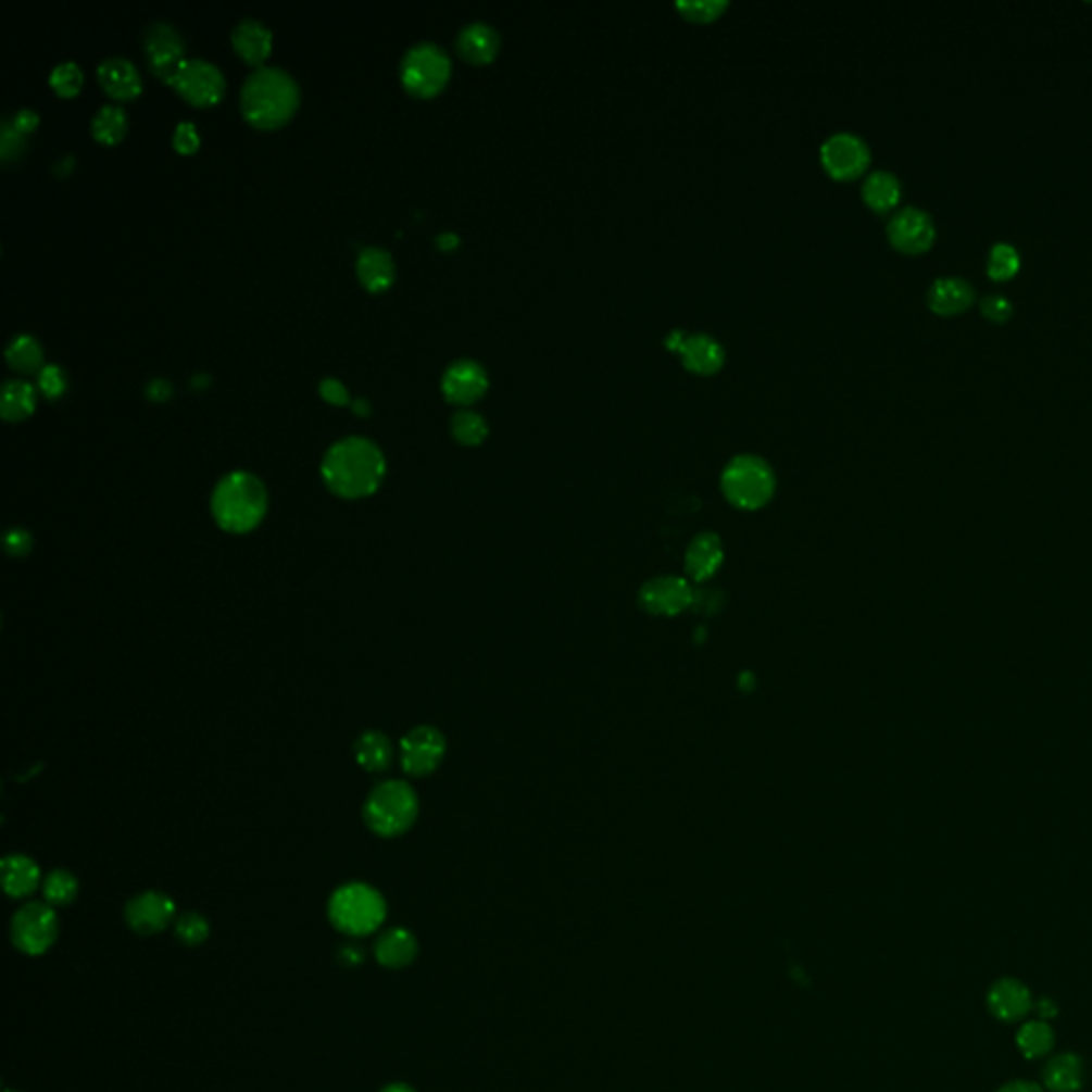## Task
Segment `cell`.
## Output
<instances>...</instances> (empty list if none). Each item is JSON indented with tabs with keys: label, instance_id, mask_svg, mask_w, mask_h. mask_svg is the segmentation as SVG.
<instances>
[{
	"label": "cell",
	"instance_id": "6da1fadb",
	"mask_svg": "<svg viewBox=\"0 0 1092 1092\" xmlns=\"http://www.w3.org/2000/svg\"><path fill=\"white\" fill-rule=\"evenodd\" d=\"M387 460L380 447L363 436L334 442L321 461L325 487L342 500L372 498L385 482Z\"/></svg>",
	"mask_w": 1092,
	"mask_h": 1092
},
{
	"label": "cell",
	"instance_id": "7a4b0ae2",
	"mask_svg": "<svg viewBox=\"0 0 1092 1092\" xmlns=\"http://www.w3.org/2000/svg\"><path fill=\"white\" fill-rule=\"evenodd\" d=\"M301 105L297 79L280 66L254 68L239 92L241 117L256 130L287 126Z\"/></svg>",
	"mask_w": 1092,
	"mask_h": 1092
},
{
	"label": "cell",
	"instance_id": "3957f363",
	"mask_svg": "<svg viewBox=\"0 0 1092 1092\" xmlns=\"http://www.w3.org/2000/svg\"><path fill=\"white\" fill-rule=\"evenodd\" d=\"M210 509L223 531L243 536L254 531L267 517L269 491L256 474L233 469L216 482Z\"/></svg>",
	"mask_w": 1092,
	"mask_h": 1092
},
{
	"label": "cell",
	"instance_id": "277c9868",
	"mask_svg": "<svg viewBox=\"0 0 1092 1092\" xmlns=\"http://www.w3.org/2000/svg\"><path fill=\"white\" fill-rule=\"evenodd\" d=\"M327 916L346 937H367L387 920V901L374 886L350 881L331 894Z\"/></svg>",
	"mask_w": 1092,
	"mask_h": 1092
},
{
	"label": "cell",
	"instance_id": "5b68a950",
	"mask_svg": "<svg viewBox=\"0 0 1092 1092\" xmlns=\"http://www.w3.org/2000/svg\"><path fill=\"white\" fill-rule=\"evenodd\" d=\"M418 817V796L403 779H387L378 783L363 803L365 826L382 837L396 839L405 834Z\"/></svg>",
	"mask_w": 1092,
	"mask_h": 1092
},
{
	"label": "cell",
	"instance_id": "8992f818",
	"mask_svg": "<svg viewBox=\"0 0 1092 1092\" xmlns=\"http://www.w3.org/2000/svg\"><path fill=\"white\" fill-rule=\"evenodd\" d=\"M453 62L449 54L429 41L412 46L400 64L403 90L418 101L438 97L451 81Z\"/></svg>",
	"mask_w": 1092,
	"mask_h": 1092
},
{
	"label": "cell",
	"instance_id": "52a82bcc",
	"mask_svg": "<svg viewBox=\"0 0 1092 1092\" xmlns=\"http://www.w3.org/2000/svg\"><path fill=\"white\" fill-rule=\"evenodd\" d=\"M773 467L755 455H739L721 474V489L730 504L743 511L762 509L775 493Z\"/></svg>",
	"mask_w": 1092,
	"mask_h": 1092
},
{
	"label": "cell",
	"instance_id": "ba28073f",
	"mask_svg": "<svg viewBox=\"0 0 1092 1092\" xmlns=\"http://www.w3.org/2000/svg\"><path fill=\"white\" fill-rule=\"evenodd\" d=\"M60 921L48 903H26L11 918V941L26 956H43L57 943Z\"/></svg>",
	"mask_w": 1092,
	"mask_h": 1092
},
{
	"label": "cell",
	"instance_id": "9c48e42d",
	"mask_svg": "<svg viewBox=\"0 0 1092 1092\" xmlns=\"http://www.w3.org/2000/svg\"><path fill=\"white\" fill-rule=\"evenodd\" d=\"M172 88L190 108L210 110L225 99L227 79L214 62L188 58L173 77Z\"/></svg>",
	"mask_w": 1092,
	"mask_h": 1092
},
{
	"label": "cell",
	"instance_id": "30bf717a",
	"mask_svg": "<svg viewBox=\"0 0 1092 1092\" xmlns=\"http://www.w3.org/2000/svg\"><path fill=\"white\" fill-rule=\"evenodd\" d=\"M143 52L152 75L167 86H172L173 77L188 60L181 35L167 22H154L148 26L143 35Z\"/></svg>",
	"mask_w": 1092,
	"mask_h": 1092
},
{
	"label": "cell",
	"instance_id": "8fae6325",
	"mask_svg": "<svg viewBox=\"0 0 1092 1092\" xmlns=\"http://www.w3.org/2000/svg\"><path fill=\"white\" fill-rule=\"evenodd\" d=\"M447 739L436 726H416L400 741L402 770L410 777L431 775L444 760Z\"/></svg>",
	"mask_w": 1092,
	"mask_h": 1092
},
{
	"label": "cell",
	"instance_id": "7c38bea8",
	"mask_svg": "<svg viewBox=\"0 0 1092 1092\" xmlns=\"http://www.w3.org/2000/svg\"><path fill=\"white\" fill-rule=\"evenodd\" d=\"M821 165L837 179H854L870 165V148L861 135L834 133L819 150Z\"/></svg>",
	"mask_w": 1092,
	"mask_h": 1092
},
{
	"label": "cell",
	"instance_id": "4fadbf2b",
	"mask_svg": "<svg viewBox=\"0 0 1092 1092\" xmlns=\"http://www.w3.org/2000/svg\"><path fill=\"white\" fill-rule=\"evenodd\" d=\"M886 233L890 243L903 254H921L930 250V246L937 239V227L932 216L916 205H905L896 210L888 221Z\"/></svg>",
	"mask_w": 1092,
	"mask_h": 1092
},
{
	"label": "cell",
	"instance_id": "5bb4252c",
	"mask_svg": "<svg viewBox=\"0 0 1092 1092\" xmlns=\"http://www.w3.org/2000/svg\"><path fill=\"white\" fill-rule=\"evenodd\" d=\"M124 920L133 932L141 937L159 934L167 930L175 920V903L172 896L159 890L141 892L126 903Z\"/></svg>",
	"mask_w": 1092,
	"mask_h": 1092
},
{
	"label": "cell",
	"instance_id": "9a60e30c",
	"mask_svg": "<svg viewBox=\"0 0 1092 1092\" xmlns=\"http://www.w3.org/2000/svg\"><path fill=\"white\" fill-rule=\"evenodd\" d=\"M695 602L690 580L681 576H657L640 589V604L651 615L675 617L688 611Z\"/></svg>",
	"mask_w": 1092,
	"mask_h": 1092
},
{
	"label": "cell",
	"instance_id": "2e32d148",
	"mask_svg": "<svg viewBox=\"0 0 1092 1092\" xmlns=\"http://www.w3.org/2000/svg\"><path fill=\"white\" fill-rule=\"evenodd\" d=\"M440 389H442V396L447 402L455 403L461 407L472 405V403L478 402L489 389L487 369L474 359H457L444 369L442 380H440Z\"/></svg>",
	"mask_w": 1092,
	"mask_h": 1092
},
{
	"label": "cell",
	"instance_id": "e0dca14e",
	"mask_svg": "<svg viewBox=\"0 0 1092 1092\" xmlns=\"http://www.w3.org/2000/svg\"><path fill=\"white\" fill-rule=\"evenodd\" d=\"M101 90L115 103H130L143 92V79L137 66L126 58H108L97 68Z\"/></svg>",
	"mask_w": 1092,
	"mask_h": 1092
},
{
	"label": "cell",
	"instance_id": "ac0fdd59",
	"mask_svg": "<svg viewBox=\"0 0 1092 1092\" xmlns=\"http://www.w3.org/2000/svg\"><path fill=\"white\" fill-rule=\"evenodd\" d=\"M988 1009L1001 1022H1020L1033 1009L1031 990L1018 979H999L988 992Z\"/></svg>",
	"mask_w": 1092,
	"mask_h": 1092
},
{
	"label": "cell",
	"instance_id": "d6986e66",
	"mask_svg": "<svg viewBox=\"0 0 1092 1092\" xmlns=\"http://www.w3.org/2000/svg\"><path fill=\"white\" fill-rule=\"evenodd\" d=\"M356 280L372 294L387 292L396 285L398 278V267L393 261V254L385 248L378 246H367L359 252L356 263H354Z\"/></svg>",
	"mask_w": 1092,
	"mask_h": 1092
},
{
	"label": "cell",
	"instance_id": "ffe728a7",
	"mask_svg": "<svg viewBox=\"0 0 1092 1092\" xmlns=\"http://www.w3.org/2000/svg\"><path fill=\"white\" fill-rule=\"evenodd\" d=\"M230 46L246 64L261 68L274 50V33L259 20L246 17L230 33Z\"/></svg>",
	"mask_w": 1092,
	"mask_h": 1092
},
{
	"label": "cell",
	"instance_id": "44dd1931",
	"mask_svg": "<svg viewBox=\"0 0 1092 1092\" xmlns=\"http://www.w3.org/2000/svg\"><path fill=\"white\" fill-rule=\"evenodd\" d=\"M976 301V287L961 276L937 278L926 292L928 307L939 316H954L967 312Z\"/></svg>",
	"mask_w": 1092,
	"mask_h": 1092
},
{
	"label": "cell",
	"instance_id": "7402d4cb",
	"mask_svg": "<svg viewBox=\"0 0 1092 1092\" xmlns=\"http://www.w3.org/2000/svg\"><path fill=\"white\" fill-rule=\"evenodd\" d=\"M500 33L487 22H472L463 26L457 35V54L469 64H489L500 52Z\"/></svg>",
	"mask_w": 1092,
	"mask_h": 1092
},
{
	"label": "cell",
	"instance_id": "603a6c76",
	"mask_svg": "<svg viewBox=\"0 0 1092 1092\" xmlns=\"http://www.w3.org/2000/svg\"><path fill=\"white\" fill-rule=\"evenodd\" d=\"M677 350L681 352L683 365L698 376H711L719 372L726 361V352L721 344L706 334L686 336Z\"/></svg>",
	"mask_w": 1092,
	"mask_h": 1092
},
{
	"label": "cell",
	"instance_id": "cb8c5ba5",
	"mask_svg": "<svg viewBox=\"0 0 1092 1092\" xmlns=\"http://www.w3.org/2000/svg\"><path fill=\"white\" fill-rule=\"evenodd\" d=\"M374 956L385 969H405L418 956V941L407 928H389L378 937Z\"/></svg>",
	"mask_w": 1092,
	"mask_h": 1092
},
{
	"label": "cell",
	"instance_id": "d4e9b609",
	"mask_svg": "<svg viewBox=\"0 0 1092 1092\" xmlns=\"http://www.w3.org/2000/svg\"><path fill=\"white\" fill-rule=\"evenodd\" d=\"M0 875L9 899H26L39 888V883H43L39 864L24 854L4 856L0 863Z\"/></svg>",
	"mask_w": 1092,
	"mask_h": 1092
},
{
	"label": "cell",
	"instance_id": "484cf974",
	"mask_svg": "<svg viewBox=\"0 0 1092 1092\" xmlns=\"http://www.w3.org/2000/svg\"><path fill=\"white\" fill-rule=\"evenodd\" d=\"M39 391L24 378H9L0 389V416L7 423H22L37 410Z\"/></svg>",
	"mask_w": 1092,
	"mask_h": 1092
},
{
	"label": "cell",
	"instance_id": "4316f807",
	"mask_svg": "<svg viewBox=\"0 0 1092 1092\" xmlns=\"http://www.w3.org/2000/svg\"><path fill=\"white\" fill-rule=\"evenodd\" d=\"M1041 1078L1050 1092H1078L1084 1087V1063L1071 1052L1056 1054L1045 1063Z\"/></svg>",
	"mask_w": 1092,
	"mask_h": 1092
},
{
	"label": "cell",
	"instance_id": "83f0119b",
	"mask_svg": "<svg viewBox=\"0 0 1092 1092\" xmlns=\"http://www.w3.org/2000/svg\"><path fill=\"white\" fill-rule=\"evenodd\" d=\"M724 564V547L715 534H700L691 540L686 553V570L693 580H706Z\"/></svg>",
	"mask_w": 1092,
	"mask_h": 1092
},
{
	"label": "cell",
	"instance_id": "f1b7e54d",
	"mask_svg": "<svg viewBox=\"0 0 1092 1092\" xmlns=\"http://www.w3.org/2000/svg\"><path fill=\"white\" fill-rule=\"evenodd\" d=\"M903 184L892 172L877 170L870 172L863 181L864 203L877 214H886L901 203Z\"/></svg>",
	"mask_w": 1092,
	"mask_h": 1092
},
{
	"label": "cell",
	"instance_id": "f546056e",
	"mask_svg": "<svg viewBox=\"0 0 1092 1092\" xmlns=\"http://www.w3.org/2000/svg\"><path fill=\"white\" fill-rule=\"evenodd\" d=\"M396 748L391 739L378 730H367L354 741V760L367 773H385L391 768Z\"/></svg>",
	"mask_w": 1092,
	"mask_h": 1092
},
{
	"label": "cell",
	"instance_id": "4dcf8cb0",
	"mask_svg": "<svg viewBox=\"0 0 1092 1092\" xmlns=\"http://www.w3.org/2000/svg\"><path fill=\"white\" fill-rule=\"evenodd\" d=\"M4 361L9 369L20 376H39V372L46 367V350L37 338L20 334L7 346Z\"/></svg>",
	"mask_w": 1092,
	"mask_h": 1092
},
{
	"label": "cell",
	"instance_id": "1f68e13d",
	"mask_svg": "<svg viewBox=\"0 0 1092 1092\" xmlns=\"http://www.w3.org/2000/svg\"><path fill=\"white\" fill-rule=\"evenodd\" d=\"M90 133L101 146H117L128 133V115L120 105H105L92 117Z\"/></svg>",
	"mask_w": 1092,
	"mask_h": 1092
},
{
	"label": "cell",
	"instance_id": "d6a6232c",
	"mask_svg": "<svg viewBox=\"0 0 1092 1092\" xmlns=\"http://www.w3.org/2000/svg\"><path fill=\"white\" fill-rule=\"evenodd\" d=\"M41 890H43V899L48 905L68 907L75 903V899L79 894V881L71 870L54 868L43 877Z\"/></svg>",
	"mask_w": 1092,
	"mask_h": 1092
},
{
	"label": "cell",
	"instance_id": "836d02e7",
	"mask_svg": "<svg viewBox=\"0 0 1092 1092\" xmlns=\"http://www.w3.org/2000/svg\"><path fill=\"white\" fill-rule=\"evenodd\" d=\"M1020 265H1022V259H1020L1018 248L1007 241H996L988 252L986 274L994 283H1005V280H1012L1020 272Z\"/></svg>",
	"mask_w": 1092,
	"mask_h": 1092
},
{
	"label": "cell",
	"instance_id": "e575fe53",
	"mask_svg": "<svg viewBox=\"0 0 1092 1092\" xmlns=\"http://www.w3.org/2000/svg\"><path fill=\"white\" fill-rule=\"evenodd\" d=\"M1016 1043H1018V1050L1027 1058H1031V1060L1041 1058V1056H1047L1050 1050L1054 1047V1031L1043 1020H1031L1018 1029Z\"/></svg>",
	"mask_w": 1092,
	"mask_h": 1092
},
{
	"label": "cell",
	"instance_id": "d590c367",
	"mask_svg": "<svg viewBox=\"0 0 1092 1092\" xmlns=\"http://www.w3.org/2000/svg\"><path fill=\"white\" fill-rule=\"evenodd\" d=\"M451 434L463 447H478L489 436V425L478 412L461 407L451 418Z\"/></svg>",
	"mask_w": 1092,
	"mask_h": 1092
},
{
	"label": "cell",
	"instance_id": "8d00e7d4",
	"mask_svg": "<svg viewBox=\"0 0 1092 1092\" xmlns=\"http://www.w3.org/2000/svg\"><path fill=\"white\" fill-rule=\"evenodd\" d=\"M50 88L60 99H75L84 88V73L77 62H60L50 75Z\"/></svg>",
	"mask_w": 1092,
	"mask_h": 1092
},
{
	"label": "cell",
	"instance_id": "74e56055",
	"mask_svg": "<svg viewBox=\"0 0 1092 1092\" xmlns=\"http://www.w3.org/2000/svg\"><path fill=\"white\" fill-rule=\"evenodd\" d=\"M210 932H212L210 921L197 912L184 914L175 920V937L186 947H197V945L205 943L210 939Z\"/></svg>",
	"mask_w": 1092,
	"mask_h": 1092
},
{
	"label": "cell",
	"instance_id": "f35d334b",
	"mask_svg": "<svg viewBox=\"0 0 1092 1092\" xmlns=\"http://www.w3.org/2000/svg\"><path fill=\"white\" fill-rule=\"evenodd\" d=\"M68 389V374L60 365H46L37 376V391L48 400L57 402L64 398Z\"/></svg>",
	"mask_w": 1092,
	"mask_h": 1092
},
{
	"label": "cell",
	"instance_id": "ab89813d",
	"mask_svg": "<svg viewBox=\"0 0 1092 1092\" xmlns=\"http://www.w3.org/2000/svg\"><path fill=\"white\" fill-rule=\"evenodd\" d=\"M28 148V137L17 130L11 120L7 117L2 122V133H0V159L2 163H11V161H17Z\"/></svg>",
	"mask_w": 1092,
	"mask_h": 1092
},
{
	"label": "cell",
	"instance_id": "60d3db41",
	"mask_svg": "<svg viewBox=\"0 0 1092 1092\" xmlns=\"http://www.w3.org/2000/svg\"><path fill=\"white\" fill-rule=\"evenodd\" d=\"M728 7L724 0H683L677 2V9L693 22H711L719 17V13Z\"/></svg>",
	"mask_w": 1092,
	"mask_h": 1092
},
{
	"label": "cell",
	"instance_id": "b9f144b4",
	"mask_svg": "<svg viewBox=\"0 0 1092 1092\" xmlns=\"http://www.w3.org/2000/svg\"><path fill=\"white\" fill-rule=\"evenodd\" d=\"M201 148V135L192 122H179L173 133V150L179 156H192Z\"/></svg>",
	"mask_w": 1092,
	"mask_h": 1092
},
{
	"label": "cell",
	"instance_id": "7bdbcfd3",
	"mask_svg": "<svg viewBox=\"0 0 1092 1092\" xmlns=\"http://www.w3.org/2000/svg\"><path fill=\"white\" fill-rule=\"evenodd\" d=\"M981 314L992 323H1007L1014 316V303L1005 294H986L979 303Z\"/></svg>",
	"mask_w": 1092,
	"mask_h": 1092
},
{
	"label": "cell",
	"instance_id": "ee69618b",
	"mask_svg": "<svg viewBox=\"0 0 1092 1092\" xmlns=\"http://www.w3.org/2000/svg\"><path fill=\"white\" fill-rule=\"evenodd\" d=\"M33 547H35L33 534L22 527H11L4 534V551L9 557H26V555H30Z\"/></svg>",
	"mask_w": 1092,
	"mask_h": 1092
},
{
	"label": "cell",
	"instance_id": "f6af8a7d",
	"mask_svg": "<svg viewBox=\"0 0 1092 1092\" xmlns=\"http://www.w3.org/2000/svg\"><path fill=\"white\" fill-rule=\"evenodd\" d=\"M318 396L331 405H348L350 403V393H348V387L344 382H340L338 378H323L318 382Z\"/></svg>",
	"mask_w": 1092,
	"mask_h": 1092
},
{
	"label": "cell",
	"instance_id": "bcb514c9",
	"mask_svg": "<svg viewBox=\"0 0 1092 1092\" xmlns=\"http://www.w3.org/2000/svg\"><path fill=\"white\" fill-rule=\"evenodd\" d=\"M9 120H11V124H13L17 130H22L26 137H28L30 133H35V130H37V126H39V114H37V112H33V110H20L17 114L13 115V117H9Z\"/></svg>",
	"mask_w": 1092,
	"mask_h": 1092
},
{
	"label": "cell",
	"instance_id": "7dc6e473",
	"mask_svg": "<svg viewBox=\"0 0 1092 1092\" xmlns=\"http://www.w3.org/2000/svg\"><path fill=\"white\" fill-rule=\"evenodd\" d=\"M146 396L152 402H165V400L172 398L173 387L165 378H154V380H150V385L146 389Z\"/></svg>",
	"mask_w": 1092,
	"mask_h": 1092
},
{
	"label": "cell",
	"instance_id": "c3c4849f",
	"mask_svg": "<svg viewBox=\"0 0 1092 1092\" xmlns=\"http://www.w3.org/2000/svg\"><path fill=\"white\" fill-rule=\"evenodd\" d=\"M996 1092H1045L1035 1082H1027V1080H1014V1082H1007L1003 1084L1001 1089Z\"/></svg>",
	"mask_w": 1092,
	"mask_h": 1092
},
{
	"label": "cell",
	"instance_id": "681fc988",
	"mask_svg": "<svg viewBox=\"0 0 1092 1092\" xmlns=\"http://www.w3.org/2000/svg\"><path fill=\"white\" fill-rule=\"evenodd\" d=\"M436 243H438V248H442V250H451V248H455V246L460 243V239H457V235H453V233H444V235H438Z\"/></svg>",
	"mask_w": 1092,
	"mask_h": 1092
},
{
	"label": "cell",
	"instance_id": "f907efd6",
	"mask_svg": "<svg viewBox=\"0 0 1092 1092\" xmlns=\"http://www.w3.org/2000/svg\"><path fill=\"white\" fill-rule=\"evenodd\" d=\"M1039 1014H1041L1043 1018H1052V1016H1056V1014H1058V1009H1056V1005H1054L1050 999H1041V1001H1039Z\"/></svg>",
	"mask_w": 1092,
	"mask_h": 1092
},
{
	"label": "cell",
	"instance_id": "816d5d0a",
	"mask_svg": "<svg viewBox=\"0 0 1092 1092\" xmlns=\"http://www.w3.org/2000/svg\"><path fill=\"white\" fill-rule=\"evenodd\" d=\"M380 1092H416V1091H414V1089H412V1087H407V1084H403V1082H393V1084H389V1087H385V1089H382V1091H380Z\"/></svg>",
	"mask_w": 1092,
	"mask_h": 1092
},
{
	"label": "cell",
	"instance_id": "f5cc1de1",
	"mask_svg": "<svg viewBox=\"0 0 1092 1092\" xmlns=\"http://www.w3.org/2000/svg\"><path fill=\"white\" fill-rule=\"evenodd\" d=\"M352 407H354V414H361V416H367V414H369V405H367L365 400H359V402L352 403Z\"/></svg>",
	"mask_w": 1092,
	"mask_h": 1092
},
{
	"label": "cell",
	"instance_id": "db71d44e",
	"mask_svg": "<svg viewBox=\"0 0 1092 1092\" xmlns=\"http://www.w3.org/2000/svg\"><path fill=\"white\" fill-rule=\"evenodd\" d=\"M4 1092H22V1091H9V1089H4Z\"/></svg>",
	"mask_w": 1092,
	"mask_h": 1092
}]
</instances>
